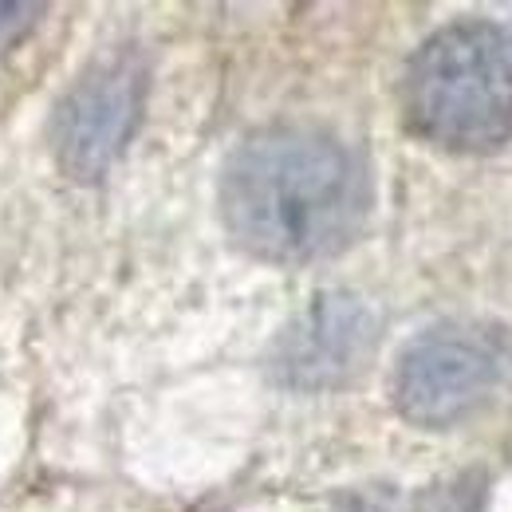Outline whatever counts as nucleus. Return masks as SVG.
Listing matches in <instances>:
<instances>
[{"instance_id": "nucleus-1", "label": "nucleus", "mask_w": 512, "mask_h": 512, "mask_svg": "<svg viewBox=\"0 0 512 512\" xmlns=\"http://www.w3.org/2000/svg\"><path fill=\"white\" fill-rule=\"evenodd\" d=\"M221 213L241 249L276 264L343 253L367 217V174L351 146L316 127H268L237 146Z\"/></svg>"}, {"instance_id": "nucleus-2", "label": "nucleus", "mask_w": 512, "mask_h": 512, "mask_svg": "<svg viewBox=\"0 0 512 512\" xmlns=\"http://www.w3.org/2000/svg\"><path fill=\"white\" fill-rule=\"evenodd\" d=\"M406 123L446 150H497L512 138V24L457 20L402 75Z\"/></svg>"}, {"instance_id": "nucleus-3", "label": "nucleus", "mask_w": 512, "mask_h": 512, "mask_svg": "<svg viewBox=\"0 0 512 512\" xmlns=\"http://www.w3.org/2000/svg\"><path fill=\"white\" fill-rule=\"evenodd\" d=\"M512 379V343L493 327L449 323L418 335L394 367V406L406 422L446 430L489 406Z\"/></svg>"}, {"instance_id": "nucleus-4", "label": "nucleus", "mask_w": 512, "mask_h": 512, "mask_svg": "<svg viewBox=\"0 0 512 512\" xmlns=\"http://www.w3.org/2000/svg\"><path fill=\"white\" fill-rule=\"evenodd\" d=\"M138 111H142V71L134 60L123 56L91 67L60 103L52 127V142L67 174L83 182L99 178L127 146Z\"/></svg>"}, {"instance_id": "nucleus-5", "label": "nucleus", "mask_w": 512, "mask_h": 512, "mask_svg": "<svg viewBox=\"0 0 512 512\" xmlns=\"http://www.w3.org/2000/svg\"><path fill=\"white\" fill-rule=\"evenodd\" d=\"M375 351V316L363 300L331 292L292 323L276 347V375L300 390L347 383Z\"/></svg>"}]
</instances>
